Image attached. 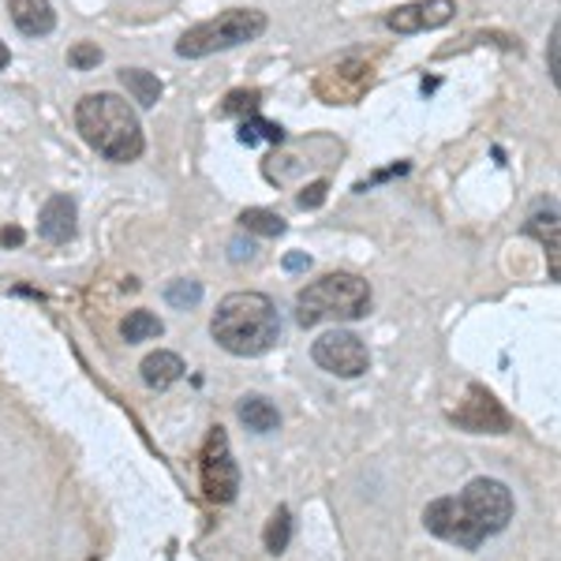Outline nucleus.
Wrapping results in <instances>:
<instances>
[{
    "label": "nucleus",
    "instance_id": "24",
    "mask_svg": "<svg viewBox=\"0 0 561 561\" xmlns=\"http://www.w3.org/2000/svg\"><path fill=\"white\" fill-rule=\"evenodd\" d=\"M325 192H330V184H325V180H314V184L304 187L300 206H304V210H319V206L325 203Z\"/></svg>",
    "mask_w": 561,
    "mask_h": 561
},
{
    "label": "nucleus",
    "instance_id": "17",
    "mask_svg": "<svg viewBox=\"0 0 561 561\" xmlns=\"http://www.w3.org/2000/svg\"><path fill=\"white\" fill-rule=\"evenodd\" d=\"M161 333H165V322H161L153 311H131L128 319L121 322V337L128 341V345H139V341L161 337Z\"/></svg>",
    "mask_w": 561,
    "mask_h": 561
},
{
    "label": "nucleus",
    "instance_id": "6",
    "mask_svg": "<svg viewBox=\"0 0 561 561\" xmlns=\"http://www.w3.org/2000/svg\"><path fill=\"white\" fill-rule=\"evenodd\" d=\"M198 479H203V491L210 502H217V505L237 502L240 468H237V460H232L229 434H225V427H214L210 438H206L203 457H198Z\"/></svg>",
    "mask_w": 561,
    "mask_h": 561
},
{
    "label": "nucleus",
    "instance_id": "30",
    "mask_svg": "<svg viewBox=\"0 0 561 561\" xmlns=\"http://www.w3.org/2000/svg\"><path fill=\"white\" fill-rule=\"evenodd\" d=\"M8 65H12V53H8V45L0 42V71H4Z\"/></svg>",
    "mask_w": 561,
    "mask_h": 561
},
{
    "label": "nucleus",
    "instance_id": "19",
    "mask_svg": "<svg viewBox=\"0 0 561 561\" xmlns=\"http://www.w3.org/2000/svg\"><path fill=\"white\" fill-rule=\"evenodd\" d=\"M259 139H266V142H277L285 139V128L280 124H270V121H262V116H243V124H240V142L243 147H255Z\"/></svg>",
    "mask_w": 561,
    "mask_h": 561
},
{
    "label": "nucleus",
    "instance_id": "21",
    "mask_svg": "<svg viewBox=\"0 0 561 561\" xmlns=\"http://www.w3.org/2000/svg\"><path fill=\"white\" fill-rule=\"evenodd\" d=\"M262 105V90H232L217 108V116H255Z\"/></svg>",
    "mask_w": 561,
    "mask_h": 561
},
{
    "label": "nucleus",
    "instance_id": "28",
    "mask_svg": "<svg viewBox=\"0 0 561 561\" xmlns=\"http://www.w3.org/2000/svg\"><path fill=\"white\" fill-rule=\"evenodd\" d=\"M251 251H255V248H251V240H248V243H243V240H232V262L251 259Z\"/></svg>",
    "mask_w": 561,
    "mask_h": 561
},
{
    "label": "nucleus",
    "instance_id": "14",
    "mask_svg": "<svg viewBox=\"0 0 561 561\" xmlns=\"http://www.w3.org/2000/svg\"><path fill=\"white\" fill-rule=\"evenodd\" d=\"M142 382L150 389H169L176 386L180 378H184V359L176 356V352H150L147 359H142Z\"/></svg>",
    "mask_w": 561,
    "mask_h": 561
},
{
    "label": "nucleus",
    "instance_id": "8",
    "mask_svg": "<svg viewBox=\"0 0 561 561\" xmlns=\"http://www.w3.org/2000/svg\"><path fill=\"white\" fill-rule=\"evenodd\" d=\"M375 83V68L364 65L359 57H345L333 68H325V76L314 83L319 98H325V105H356Z\"/></svg>",
    "mask_w": 561,
    "mask_h": 561
},
{
    "label": "nucleus",
    "instance_id": "22",
    "mask_svg": "<svg viewBox=\"0 0 561 561\" xmlns=\"http://www.w3.org/2000/svg\"><path fill=\"white\" fill-rule=\"evenodd\" d=\"M165 300L173 304L176 311H187V307H195L198 300H203V285L192 280V277H176V280H169Z\"/></svg>",
    "mask_w": 561,
    "mask_h": 561
},
{
    "label": "nucleus",
    "instance_id": "20",
    "mask_svg": "<svg viewBox=\"0 0 561 561\" xmlns=\"http://www.w3.org/2000/svg\"><path fill=\"white\" fill-rule=\"evenodd\" d=\"M288 542H293V513L280 505V510L266 524V550H270V554H285Z\"/></svg>",
    "mask_w": 561,
    "mask_h": 561
},
{
    "label": "nucleus",
    "instance_id": "12",
    "mask_svg": "<svg viewBox=\"0 0 561 561\" xmlns=\"http://www.w3.org/2000/svg\"><path fill=\"white\" fill-rule=\"evenodd\" d=\"M8 12H12V23L26 38H45V34L57 31V12H53L49 0H8Z\"/></svg>",
    "mask_w": 561,
    "mask_h": 561
},
{
    "label": "nucleus",
    "instance_id": "10",
    "mask_svg": "<svg viewBox=\"0 0 561 561\" xmlns=\"http://www.w3.org/2000/svg\"><path fill=\"white\" fill-rule=\"evenodd\" d=\"M454 420L472 434H505L510 431V415L502 412V404L486 393L483 386H468V401L454 412Z\"/></svg>",
    "mask_w": 561,
    "mask_h": 561
},
{
    "label": "nucleus",
    "instance_id": "2",
    "mask_svg": "<svg viewBox=\"0 0 561 561\" xmlns=\"http://www.w3.org/2000/svg\"><path fill=\"white\" fill-rule=\"evenodd\" d=\"M76 128L87 139V147H94L105 161H116V165L139 161L147 150L139 113L121 94H87L76 105Z\"/></svg>",
    "mask_w": 561,
    "mask_h": 561
},
{
    "label": "nucleus",
    "instance_id": "18",
    "mask_svg": "<svg viewBox=\"0 0 561 561\" xmlns=\"http://www.w3.org/2000/svg\"><path fill=\"white\" fill-rule=\"evenodd\" d=\"M240 229L243 232H255V237H280L288 229L285 217L274 210H262V206H251V210L240 214Z\"/></svg>",
    "mask_w": 561,
    "mask_h": 561
},
{
    "label": "nucleus",
    "instance_id": "5",
    "mask_svg": "<svg viewBox=\"0 0 561 561\" xmlns=\"http://www.w3.org/2000/svg\"><path fill=\"white\" fill-rule=\"evenodd\" d=\"M266 12L259 8H229L221 12L217 20H206V23H195L184 38L176 42V53L184 60H203L210 53H221V49H237V45H248L266 34Z\"/></svg>",
    "mask_w": 561,
    "mask_h": 561
},
{
    "label": "nucleus",
    "instance_id": "15",
    "mask_svg": "<svg viewBox=\"0 0 561 561\" xmlns=\"http://www.w3.org/2000/svg\"><path fill=\"white\" fill-rule=\"evenodd\" d=\"M121 83L128 87V94L139 102L142 108L158 105L161 102V79L153 76V71H142V68H121Z\"/></svg>",
    "mask_w": 561,
    "mask_h": 561
},
{
    "label": "nucleus",
    "instance_id": "23",
    "mask_svg": "<svg viewBox=\"0 0 561 561\" xmlns=\"http://www.w3.org/2000/svg\"><path fill=\"white\" fill-rule=\"evenodd\" d=\"M68 65L76 68V71H90V68H98V65H102V49H98L94 42H79V45H71V49H68Z\"/></svg>",
    "mask_w": 561,
    "mask_h": 561
},
{
    "label": "nucleus",
    "instance_id": "7",
    "mask_svg": "<svg viewBox=\"0 0 561 561\" xmlns=\"http://www.w3.org/2000/svg\"><path fill=\"white\" fill-rule=\"evenodd\" d=\"M311 356L322 370H330V375H337V378H359V375H367V367H370L367 345L348 330L322 333L311 345Z\"/></svg>",
    "mask_w": 561,
    "mask_h": 561
},
{
    "label": "nucleus",
    "instance_id": "27",
    "mask_svg": "<svg viewBox=\"0 0 561 561\" xmlns=\"http://www.w3.org/2000/svg\"><path fill=\"white\" fill-rule=\"evenodd\" d=\"M307 266H311V259L300 255V251H296V255H285V270H288V274H296V270H307Z\"/></svg>",
    "mask_w": 561,
    "mask_h": 561
},
{
    "label": "nucleus",
    "instance_id": "26",
    "mask_svg": "<svg viewBox=\"0 0 561 561\" xmlns=\"http://www.w3.org/2000/svg\"><path fill=\"white\" fill-rule=\"evenodd\" d=\"M401 173H409V165H393V169H386V173H375V176H370V180H367V184H359V187H356V192H367V187H370V184H378V180H389V176H401Z\"/></svg>",
    "mask_w": 561,
    "mask_h": 561
},
{
    "label": "nucleus",
    "instance_id": "9",
    "mask_svg": "<svg viewBox=\"0 0 561 561\" xmlns=\"http://www.w3.org/2000/svg\"><path fill=\"white\" fill-rule=\"evenodd\" d=\"M457 15V0H415V4H401L393 12H386V26L397 34H423L438 31Z\"/></svg>",
    "mask_w": 561,
    "mask_h": 561
},
{
    "label": "nucleus",
    "instance_id": "1",
    "mask_svg": "<svg viewBox=\"0 0 561 561\" xmlns=\"http://www.w3.org/2000/svg\"><path fill=\"white\" fill-rule=\"evenodd\" d=\"M513 491L497 479H472L457 497H434L423 510V524L431 536L454 542L460 550H479L486 539L510 528Z\"/></svg>",
    "mask_w": 561,
    "mask_h": 561
},
{
    "label": "nucleus",
    "instance_id": "16",
    "mask_svg": "<svg viewBox=\"0 0 561 561\" xmlns=\"http://www.w3.org/2000/svg\"><path fill=\"white\" fill-rule=\"evenodd\" d=\"M240 420H243V427L255 431V434H270V431L280 427V415H277L274 404L266 401V397H243V401H240Z\"/></svg>",
    "mask_w": 561,
    "mask_h": 561
},
{
    "label": "nucleus",
    "instance_id": "3",
    "mask_svg": "<svg viewBox=\"0 0 561 561\" xmlns=\"http://www.w3.org/2000/svg\"><path fill=\"white\" fill-rule=\"evenodd\" d=\"M214 341L232 356H262L277 345L280 319L270 296L262 293H229L214 311Z\"/></svg>",
    "mask_w": 561,
    "mask_h": 561
},
{
    "label": "nucleus",
    "instance_id": "29",
    "mask_svg": "<svg viewBox=\"0 0 561 561\" xmlns=\"http://www.w3.org/2000/svg\"><path fill=\"white\" fill-rule=\"evenodd\" d=\"M0 243H4V248H20V243H23V229H4V232H0Z\"/></svg>",
    "mask_w": 561,
    "mask_h": 561
},
{
    "label": "nucleus",
    "instance_id": "11",
    "mask_svg": "<svg viewBox=\"0 0 561 561\" xmlns=\"http://www.w3.org/2000/svg\"><path fill=\"white\" fill-rule=\"evenodd\" d=\"M76 198L71 195H53L38 214V232L49 243H71L76 240Z\"/></svg>",
    "mask_w": 561,
    "mask_h": 561
},
{
    "label": "nucleus",
    "instance_id": "25",
    "mask_svg": "<svg viewBox=\"0 0 561 561\" xmlns=\"http://www.w3.org/2000/svg\"><path fill=\"white\" fill-rule=\"evenodd\" d=\"M561 31H558V26H554V31H550V45H547V53H550V79H554V83H558V79H561V65H558V49H561Z\"/></svg>",
    "mask_w": 561,
    "mask_h": 561
},
{
    "label": "nucleus",
    "instance_id": "4",
    "mask_svg": "<svg viewBox=\"0 0 561 561\" xmlns=\"http://www.w3.org/2000/svg\"><path fill=\"white\" fill-rule=\"evenodd\" d=\"M370 311V285L356 274H325L300 288L296 296V322L304 330L322 322H356Z\"/></svg>",
    "mask_w": 561,
    "mask_h": 561
},
{
    "label": "nucleus",
    "instance_id": "13",
    "mask_svg": "<svg viewBox=\"0 0 561 561\" xmlns=\"http://www.w3.org/2000/svg\"><path fill=\"white\" fill-rule=\"evenodd\" d=\"M524 232L528 237H536L542 248H547V255H550V277L558 280V203L550 198V203H539L536 210H531V217L524 221Z\"/></svg>",
    "mask_w": 561,
    "mask_h": 561
}]
</instances>
